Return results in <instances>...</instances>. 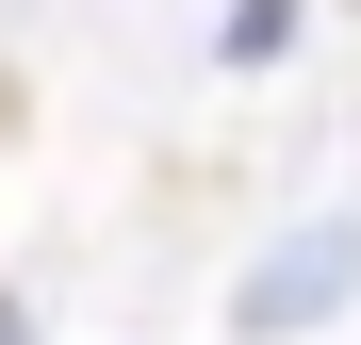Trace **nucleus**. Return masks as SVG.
<instances>
[{"mask_svg": "<svg viewBox=\"0 0 361 345\" xmlns=\"http://www.w3.org/2000/svg\"><path fill=\"white\" fill-rule=\"evenodd\" d=\"M329 296H361V230H312V247H263V263H247V296H230V329H247V345H279L295 313H329Z\"/></svg>", "mask_w": 361, "mask_h": 345, "instance_id": "1", "label": "nucleus"}, {"mask_svg": "<svg viewBox=\"0 0 361 345\" xmlns=\"http://www.w3.org/2000/svg\"><path fill=\"white\" fill-rule=\"evenodd\" d=\"M279 33H295V0H230V66H263Z\"/></svg>", "mask_w": 361, "mask_h": 345, "instance_id": "2", "label": "nucleus"}]
</instances>
